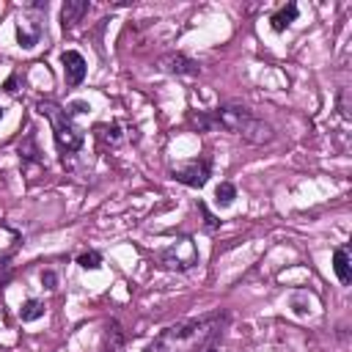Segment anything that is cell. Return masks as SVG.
Wrapping results in <instances>:
<instances>
[{
	"instance_id": "1",
	"label": "cell",
	"mask_w": 352,
	"mask_h": 352,
	"mask_svg": "<svg viewBox=\"0 0 352 352\" xmlns=\"http://www.w3.org/2000/svg\"><path fill=\"white\" fill-rule=\"evenodd\" d=\"M228 316L226 314H206L198 319H184L176 324H168L154 336L146 352H204L212 341L220 338Z\"/></svg>"
},
{
	"instance_id": "2",
	"label": "cell",
	"mask_w": 352,
	"mask_h": 352,
	"mask_svg": "<svg viewBox=\"0 0 352 352\" xmlns=\"http://www.w3.org/2000/svg\"><path fill=\"white\" fill-rule=\"evenodd\" d=\"M212 121L234 135H239L245 143H253V146H264L275 138V129L272 124H267L264 118L253 116L248 107L242 104H220L214 113H212Z\"/></svg>"
},
{
	"instance_id": "3",
	"label": "cell",
	"mask_w": 352,
	"mask_h": 352,
	"mask_svg": "<svg viewBox=\"0 0 352 352\" xmlns=\"http://www.w3.org/2000/svg\"><path fill=\"white\" fill-rule=\"evenodd\" d=\"M36 110L50 121L52 135H55V146H58V151H60L63 157L80 151V146H82V132L74 126V121H72V116L66 113V107H60V104L52 102V99H38V102H36Z\"/></svg>"
},
{
	"instance_id": "4",
	"label": "cell",
	"mask_w": 352,
	"mask_h": 352,
	"mask_svg": "<svg viewBox=\"0 0 352 352\" xmlns=\"http://www.w3.org/2000/svg\"><path fill=\"white\" fill-rule=\"evenodd\" d=\"M198 258H201V256H198V245H195V239L187 236V234L170 239V242L157 253L160 267H165V270H170V272H187V270H192V267L198 264Z\"/></svg>"
},
{
	"instance_id": "5",
	"label": "cell",
	"mask_w": 352,
	"mask_h": 352,
	"mask_svg": "<svg viewBox=\"0 0 352 352\" xmlns=\"http://www.w3.org/2000/svg\"><path fill=\"white\" fill-rule=\"evenodd\" d=\"M170 176L179 182V184H187V187H204L212 176V162L204 157V160H190V162H182L170 170Z\"/></svg>"
},
{
	"instance_id": "6",
	"label": "cell",
	"mask_w": 352,
	"mask_h": 352,
	"mask_svg": "<svg viewBox=\"0 0 352 352\" xmlns=\"http://www.w3.org/2000/svg\"><path fill=\"white\" fill-rule=\"evenodd\" d=\"M160 66H162V72L176 74V77H195V74H201V63L192 60V58H187V55H182V52L162 55L160 58Z\"/></svg>"
},
{
	"instance_id": "7",
	"label": "cell",
	"mask_w": 352,
	"mask_h": 352,
	"mask_svg": "<svg viewBox=\"0 0 352 352\" xmlns=\"http://www.w3.org/2000/svg\"><path fill=\"white\" fill-rule=\"evenodd\" d=\"M60 63H63V74H66V82H69V85H80V82L85 80L88 63H85V58H82L77 50H63Z\"/></svg>"
},
{
	"instance_id": "8",
	"label": "cell",
	"mask_w": 352,
	"mask_h": 352,
	"mask_svg": "<svg viewBox=\"0 0 352 352\" xmlns=\"http://www.w3.org/2000/svg\"><path fill=\"white\" fill-rule=\"evenodd\" d=\"M41 38V22L33 19V16H25L16 22V41L22 50H33Z\"/></svg>"
},
{
	"instance_id": "9",
	"label": "cell",
	"mask_w": 352,
	"mask_h": 352,
	"mask_svg": "<svg viewBox=\"0 0 352 352\" xmlns=\"http://www.w3.org/2000/svg\"><path fill=\"white\" fill-rule=\"evenodd\" d=\"M91 3L88 0H66L63 8H60V22L63 28H74L77 22H82V16L88 14Z\"/></svg>"
},
{
	"instance_id": "10",
	"label": "cell",
	"mask_w": 352,
	"mask_h": 352,
	"mask_svg": "<svg viewBox=\"0 0 352 352\" xmlns=\"http://www.w3.org/2000/svg\"><path fill=\"white\" fill-rule=\"evenodd\" d=\"M126 346V333L118 319H110L104 324V352H124Z\"/></svg>"
},
{
	"instance_id": "11",
	"label": "cell",
	"mask_w": 352,
	"mask_h": 352,
	"mask_svg": "<svg viewBox=\"0 0 352 352\" xmlns=\"http://www.w3.org/2000/svg\"><path fill=\"white\" fill-rule=\"evenodd\" d=\"M333 272H336V278L344 286L352 283V258H349V250L346 248H336L333 250Z\"/></svg>"
},
{
	"instance_id": "12",
	"label": "cell",
	"mask_w": 352,
	"mask_h": 352,
	"mask_svg": "<svg viewBox=\"0 0 352 352\" xmlns=\"http://www.w3.org/2000/svg\"><path fill=\"white\" fill-rule=\"evenodd\" d=\"M297 14H300V8H297V3H286L280 11H275L272 16H270V25H272V30L275 33H280V30H286L294 19H297Z\"/></svg>"
},
{
	"instance_id": "13",
	"label": "cell",
	"mask_w": 352,
	"mask_h": 352,
	"mask_svg": "<svg viewBox=\"0 0 352 352\" xmlns=\"http://www.w3.org/2000/svg\"><path fill=\"white\" fill-rule=\"evenodd\" d=\"M44 308H47V305H44L41 300L30 297V300L22 302V308H19V319H22V322H36V319L44 316Z\"/></svg>"
},
{
	"instance_id": "14",
	"label": "cell",
	"mask_w": 352,
	"mask_h": 352,
	"mask_svg": "<svg viewBox=\"0 0 352 352\" xmlns=\"http://www.w3.org/2000/svg\"><path fill=\"white\" fill-rule=\"evenodd\" d=\"M234 201H236V184L220 182L217 190H214V204H217V206H231Z\"/></svg>"
},
{
	"instance_id": "15",
	"label": "cell",
	"mask_w": 352,
	"mask_h": 352,
	"mask_svg": "<svg viewBox=\"0 0 352 352\" xmlns=\"http://www.w3.org/2000/svg\"><path fill=\"white\" fill-rule=\"evenodd\" d=\"M96 132H99V138L104 140V143H110V146H118L121 143V124H102V126H96Z\"/></svg>"
},
{
	"instance_id": "16",
	"label": "cell",
	"mask_w": 352,
	"mask_h": 352,
	"mask_svg": "<svg viewBox=\"0 0 352 352\" xmlns=\"http://www.w3.org/2000/svg\"><path fill=\"white\" fill-rule=\"evenodd\" d=\"M77 264L82 270H99L102 267V253L99 250H85V253L77 256Z\"/></svg>"
},
{
	"instance_id": "17",
	"label": "cell",
	"mask_w": 352,
	"mask_h": 352,
	"mask_svg": "<svg viewBox=\"0 0 352 352\" xmlns=\"http://www.w3.org/2000/svg\"><path fill=\"white\" fill-rule=\"evenodd\" d=\"M198 212L204 214V228H206V231H217V228H220V220L206 209V204H204V201H198Z\"/></svg>"
},
{
	"instance_id": "18",
	"label": "cell",
	"mask_w": 352,
	"mask_h": 352,
	"mask_svg": "<svg viewBox=\"0 0 352 352\" xmlns=\"http://www.w3.org/2000/svg\"><path fill=\"white\" fill-rule=\"evenodd\" d=\"M19 157H25V160H38V148H36V143H33V135H28L25 143H19Z\"/></svg>"
},
{
	"instance_id": "19",
	"label": "cell",
	"mask_w": 352,
	"mask_h": 352,
	"mask_svg": "<svg viewBox=\"0 0 352 352\" xmlns=\"http://www.w3.org/2000/svg\"><path fill=\"white\" fill-rule=\"evenodd\" d=\"M41 286H44V289H50V292H52V289H58V275H55L52 270H44V272H41Z\"/></svg>"
},
{
	"instance_id": "20",
	"label": "cell",
	"mask_w": 352,
	"mask_h": 352,
	"mask_svg": "<svg viewBox=\"0 0 352 352\" xmlns=\"http://www.w3.org/2000/svg\"><path fill=\"white\" fill-rule=\"evenodd\" d=\"M85 110H88V102H82V99L66 104V113H69V116H80V113H85Z\"/></svg>"
},
{
	"instance_id": "21",
	"label": "cell",
	"mask_w": 352,
	"mask_h": 352,
	"mask_svg": "<svg viewBox=\"0 0 352 352\" xmlns=\"http://www.w3.org/2000/svg\"><path fill=\"white\" fill-rule=\"evenodd\" d=\"M349 91H341V96H338V110H341V116L344 118H349Z\"/></svg>"
},
{
	"instance_id": "22",
	"label": "cell",
	"mask_w": 352,
	"mask_h": 352,
	"mask_svg": "<svg viewBox=\"0 0 352 352\" xmlns=\"http://www.w3.org/2000/svg\"><path fill=\"white\" fill-rule=\"evenodd\" d=\"M16 82H19V74H11V77L6 80V85H3V88H6L8 94H16V91H19V88H16Z\"/></svg>"
},
{
	"instance_id": "23",
	"label": "cell",
	"mask_w": 352,
	"mask_h": 352,
	"mask_svg": "<svg viewBox=\"0 0 352 352\" xmlns=\"http://www.w3.org/2000/svg\"><path fill=\"white\" fill-rule=\"evenodd\" d=\"M28 8H36V11H47V0H30Z\"/></svg>"
},
{
	"instance_id": "24",
	"label": "cell",
	"mask_w": 352,
	"mask_h": 352,
	"mask_svg": "<svg viewBox=\"0 0 352 352\" xmlns=\"http://www.w3.org/2000/svg\"><path fill=\"white\" fill-rule=\"evenodd\" d=\"M204 352H217V341H212V344H209V346H206Z\"/></svg>"
},
{
	"instance_id": "25",
	"label": "cell",
	"mask_w": 352,
	"mask_h": 352,
	"mask_svg": "<svg viewBox=\"0 0 352 352\" xmlns=\"http://www.w3.org/2000/svg\"><path fill=\"white\" fill-rule=\"evenodd\" d=\"M0 118H3V107H0Z\"/></svg>"
}]
</instances>
